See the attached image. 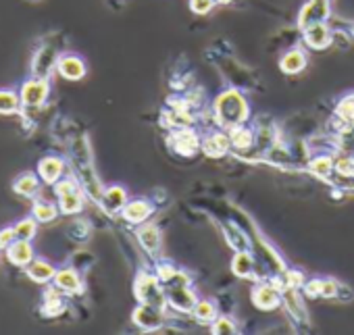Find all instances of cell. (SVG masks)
Here are the masks:
<instances>
[{
  "label": "cell",
  "instance_id": "6da1fadb",
  "mask_svg": "<svg viewBox=\"0 0 354 335\" xmlns=\"http://www.w3.org/2000/svg\"><path fill=\"white\" fill-rule=\"evenodd\" d=\"M61 40H63V34L57 32V34H50L46 36L36 48H34V55H32V61H30V75L32 77H42V79H50V75L57 71V63L63 55L61 50Z\"/></svg>",
  "mask_w": 354,
  "mask_h": 335
},
{
  "label": "cell",
  "instance_id": "7a4b0ae2",
  "mask_svg": "<svg viewBox=\"0 0 354 335\" xmlns=\"http://www.w3.org/2000/svg\"><path fill=\"white\" fill-rule=\"evenodd\" d=\"M215 111H217V119L227 125V127H240L246 119H248V106H246V100L230 90V92H223L217 102H215Z\"/></svg>",
  "mask_w": 354,
  "mask_h": 335
},
{
  "label": "cell",
  "instance_id": "3957f363",
  "mask_svg": "<svg viewBox=\"0 0 354 335\" xmlns=\"http://www.w3.org/2000/svg\"><path fill=\"white\" fill-rule=\"evenodd\" d=\"M19 96L26 108H42L50 96V79H42V77L26 79L19 90Z\"/></svg>",
  "mask_w": 354,
  "mask_h": 335
},
{
  "label": "cell",
  "instance_id": "277c9868",
  "mask_svg": "<svg viewBox=\"0 0 354 335\" xmlns=\"http://www.w3.org/2000/svg\"><path fill=\"white\" fill-rule=\"evenodd\" d=\"M158 281H160L158 277L142 273L136 279V285H133V291H136L138 300L144 302V304H152L156 308H165V294H162V287H160Z\"/></svg>",
  "mask_w": 354,
  "mask_h": 335
},
{
  "label": "cell",
  "instance_id": "5b68a950",
  "mask_svg": "<svg viewBox=\"0 0 354 335\" xmlns=\"http://www.w3.org/2000/svg\"><path fill=\"white\" fill-rule=\"evenodd\" d=\"M331 15V0H306L298 15V28L304 30L313 23H327Z\"/></svg>",
  "mask_w": 354,
  "mask_h": 335
},
{
  "label": "cell",
  "instance_id": "8992f818",
  "mask_svg": "<svg viewBox=\"0 0 354 335\" xmlns=\"http://www.w3.org/2000/svg\"><path fill=\"white\" fill-rule=\"evenodd\" d=\"M75 178H77L82 190L86 192V196L100 204L104 188H102L96 171H94V162H90V164H75Z\"/></svg>",
  "mask_w": 354,
  "mask_h": 335
},
{
  "label": "cell",
  "instance_id": "52a82bcc",
  "mask_svg": "<svg viewBox=\"0 0 354 335\" xmlns=\"http://www.w3.org/2000/svg\"><path fill=\"white\" fill-rule=\"evenodd\" d=\"M57 73L65 82H80V79L86 77L88 67H86V63H84L82 57L71 55V52H65V55H61V59L57 63Z\"/></svg>",
  "mask_w": 354,
  "mask_h": 335
},
{
  "label": "cell",
  "instance_id": "ba28073f",
  "mask_svg": "<svg viewBox=\"0 0 354 335\" xmlns=\"http://www.w3.org/2000/svg\"><path fill=\"white\" fill-rule=\"evenodd\" d=\"M65 160L63 158H59V156H44V158H40L38 160V175H40V180L46 184V186H55L59 180H63V175H65Z\"/></svg>",
  "mask_w": 354,
  "mask_h": 335
},
{
  "label": "cell",
  "instance_id": "9c48e42d",
  "mask_svg": "<svg viewBox=\"0 0 354 335\" xmlns=\"http://www.w3.org/2000/svg\"><path fill=\"white\" fill-rule=\"evenodd\" d=\"M304 44L313 50H325L333 42V32L327 28V23H313L302 30Z\"/></svg>",
  "mask_w": 354,
  "mask_h": 335
},
{
  "label": "cell",
  "instance_id": "30bf717a",
  "mask_svg": "<svg viewBox=\"0 0 354 335\" xmlns=\"http://www.w3.org/2000/svg\"><path fill=\"white\" fill-rule=\"evenodd\" d=\"M42 180L38 175V171H24L13 180V192L21 198H38L40 190H42Z\"/></svg>",
  "mask_w": 354,
  "mask_h": 335
},
{
  "label": "cell",
  "instance_id": "8fae6325",
  "mask_svg": "<svg viewBox=\"0 0 354 335\" xmlns=\"http://www.w3.org/2000/svg\"><path fill=\"white\" fill-rule=\"evenodd\" d=\"M5 252H7V260H9L11 265H15V267H21V269H26V267L36 258L32 242L19 240V238H17Z\"/></svg>",
  "mask_w": 354,
  "mask_h": 335
},
{
  "label": "cell",
  "instance_id": "7c38bea8",
  "mask_svg": "<svg viewBox=\"0 0 354 335\" xmlns=\"http://www.w3.org/2000/svg\"><path fill=\"white\" fill-rule=\"evenodd\" d=\"M133 323L146 331H152V329H158L162 325V314H160V308L152 306V304H140L136 310H133Z\"/></svg>",
  "mask_w": 354,
  "mask_h": 335
},
{
  "label": "cell",
  "instance_id": "4fadbf2b",
  "mask_svg": "<svg viewBox=\"0 0 354 335\" xmlns=\"http://www.w3.org/2000/svg\"><path fill=\"white\" fill-rule=\"evenodd\" d=\"M53 285H57L61 291H65L67 296H73V294H80L84 289V283H82V277L77 273V269L73 267H67V269H61L57 271L55 279H53Z\"/></svg>",
  "mask_w": 354,
  "mask_h": 335
},
{
  "label": "cell",
  "instance_id": "5bb4252c",
  "mask_svg": "<svg viewBox=\"0 0 354 335\" xmlns=\"http://www.w3.org/2000/svg\"><path fill=\"white\" fill-rule=\"evenodd\" d=\"M65 306H67V294L61 291L57 285H53V287L46 289L40 310H42L44 316H59L65 310Z\"/></svg>",
  "mask_w": 354,
  "mask_h": 335
},
{
  "label": "cell",
  "instance_id": "9a60e30c",
  "mask_svg": "<svg viewBox=\"0 0 354 335\" xmlns=\"http://www.w3.org/2000/svg\"><path fill=\"white\" fill-rule=\"evenodd\" d=\"M127 204V194L121 186H111V188H104V194H102V200H100V207L104 209V213L109 215H119Z\"/></svg>",
  "mask_w": 354,
  "mask_h": 335
},
{
  "label": "cell",
  "instance_id": "2e32d148",
  "mask_svg": "<svg viewBox=\"0 0 354 335\" xmlns=\"http://www.w3.org/2000/svg\"><path fill=\"white\" fill-rule=\"evenodd\" d=\"M26 275L34 281V283H50L57 275V267L44 258H34L28 267H26Z\"/></svg>",
  "mask_w": 354,
  "mask_h": 335
},
{
  "label": "cell",
  "instance_id": "e0dca14e",
  "mask_svg": "<svg viewBox=\"0 0 354 335\" xmlns=\"http://www.w3.org/2000/svg\"><path fill=\"white\" fill-rule=\"evenodd\" d=\"M59 198V209H61V215H77L84 211V198H86V192L82 190V186L57 196Z\"/></svg>",
  "mask_w": 354,
  "mask_h": 335
},
{
  "label": "cell",
  "instance_id": "ac0fdd59",
  "mask_svg": "<svg viewBox=\"0 0 354 335\" xmlns=\"http://www.w3.org/2000/svg\"><path fill=\"white\" fill-rule=\"evenodd\" d=\"M61 215V209L59 204L50 202V200H44V198H36L34 204H32V217L42 223V225H48V223H55Z\"/></svg>",
  "mask_w": 354,
  "mask_h": 335
},
{
  "label": "cell",
  "instance_id": "d6986e66",
  "mask_svg": "<svg viewBox=\"0 0 354 335\" xmlns=\"http://www.w3.org/2000/svg\"><path fill=\"white\" fill-rule=\"evenodd\" d=\"M252 300L254 304L261 308V310H273L279 302H281V296H279V289L275 285H269V283H263L254 289L252 294Z\"/></svg>",
  "mask_w": 354,
  "mask_h": 335
},
{
  "label": "cell",
  "instance_id": "ffe728a7",
  "mask_svg": "<svg viewBox=\"0 0 354 335\" xmlns=\"http://www.w3.org/2000/svg\"><path fill=\"white\" fill-rule=\"evenodd\" d=\"M152 213V204L146 202V200H133V202H127L125 209L121 211V217L127 221V223H133V225H140L144 223Z\"/></svg>",
  "mask_w": 354,
  "mask_h": 335
},
{
  "label": "cell",
  "instance_id": "44dd1931",
  "mask_svg": "<svg viewBox=\"0 0 354 335\" xmlns=\"http://www.w3.org/2000/svg\"><path fill=\"white\" fill-rule=\"evenodd\" d=\"M69 154L73 164H90L92 162V150L88 135H75L69 144Z\"/></svg>",
  "mask_w": 354,
  "mask_h": 335
},
{
  "label": "cell",
  "instance_id": "7402d4cb",
  "mask_svg": "<svg viewBox=\"0 0 354 335\" xmlns=\"http://www.w3.org/2000/svg\"><path fill=\"white\" fill-rule=\"evenodd\" d=\"M26 111L19 92L15 90H0V115H17L21 117Z\"/></svg>",
  "mask_w": 354,
  "mask_h": 335
},
{
  "label": "cell",
  "instance_id": "603a6c76",
  "mask_svg": "<svg viewBox=\"0 0 354 335\" xmlns=\"http://www.w3.org/2000/svg\"><path fill=\"white\" fill-rule=\"evenodd\" d=\"M198 144H201L198 142V135L192 129H186V127L173 135V148L180 152V154H186V156L194 154L198 150Z\"/></svg>",
  "mask_w": 354,
  "mask_h": 335
},
{
  "label": "cell",
  "instance_id": "cb8c5ba5",
  "mask_svg": "<svg viewBox=\"0 0 354 335\" xmlns=\"http://www.w3.org/2000/svg\"><path fill=\"white\" fill-rule=\"evenodd\" d=\"M279 67L283 73L288 75H294V73H300L304 67H306V55L300 50V48H294L290 52H286L279 61Z\"/></svg>",
  "mask_w": 354,
  "mask_h": 335
},
{
  "label": "cell",
  "instance_id": "d4e9b609",
  "mask_svg": "<svg viewBox=\"0 0 354 335\" xmlns=\"http://www.w3.org/2000/svg\"><path fill=\"white\" fill-rule=\"evenodd\" d=\"M230 146H232V137H227L223 133H213L203 144V148L209 156H223V154H227Z\"/></svg>",
  "mask_w": 354,
  "mask_h": 335
},
{
  "label": "cell",
  "instance_id": "484cf974",
  "mask_svg": "<svg viewBox=\"0 0 354 335\" xmlns=\"http://www.w3.org/2000/svg\"><path fill=\"white\" fill-rule=\"evenodd\" d=\"M138 240L144 246V250L150 252V254H156L158 248H160V233H158V229L154 225H144L138 231Z\"/></svg>",
  "mask_w": 354,
  "mask_h": 335
},
{
  "label": "cell",
  "instance_id": "4316f807",
  "mask_svg": "<svg viewBox=\"0 0 354 335\" xmlns=\"http://www.w3.org/2000/svg\"><path fill=\"white\" fill-rule=\"evenodd\" d=\"M90 233H92V229H90V223H88L86 219H75V221H71V225L67 227V236H69L73 242H77V244L88 242V240H90Z\"/></svg>",
  "mask_w": 354,
  "mask_h": 335
},
{
  "label": "cell",
  "instance_id": "83f0119b",
  "mask_svg": "<svg viewBox=\"0 0 354 335\" xmlns=\"http://www.w3.org/2000/svg\"><path fill=\"white\" fill-rule=\"evenodd\" d=\"M232 269L238 277H250L252 271H254V262H252V256L248 252H238L232 260Z\"/></svg>",
  "mask_w": 354,
  "mask_h": 335
},
{
  "label": "cell",
  "instance_id": "f1b7e54d",
  "mask_svg": "<svg viewBox=\"0 0 354 335\" xmlns=\"http://www.w3.org/2000/svg\"><path fill=\"white\" fill-rule=\"evenodd\" d=\"M38 221L30 215V217H26V219H21L17 225H15V231H17V238L19 240H28V242H32L36 236H38Z\"/></svg>",
  "mask_w": 354,
  "mask_h": 335
},
{
  "label": "cell",
  "instance_id": "f546056e",
  "mask_svg": "<svg viewBox=\"0 0 354 335\" xmlns=\"http://www.w3.org/2000/svg\"><path fill=\"white\" fill-rule=\"evenodd\" d=\"M225 236H227V242L232 244V248H236L238 252H248V248H250V242H248V238L234 225V223H230L227 227H225Z\"/></svg>",
  "mask_w": 354,
  "mask_h": 335
},
{
  "label": "cell",
  "instance_id": "4dcf8cb0",
  "mask_svg": "<svg viewBox=\"0 0 354 335\" xmlns=\"http://www.w3.org/2000/svg\"><path fill=\"white\" fill-rule=\"evenodd\" d=\"M283 304H286V310H288L296 320H304V306H302V302L298 300V296H296L294 289H288V291L283 294Z\"/></svg>",
  "mask_w": 354,
  "mask_h": 335
},
{
  "label": "cell",
  "instance_id": "1f68e13d",
  "mask_svg": "<svg viewBox=\"0 0 354 335\" xmlns=\"http://www.w3.org/2000/svg\"><path fill=\"white\" fill-rule=\"evenodd\" d=\"M252 142H254L252 131L242 129V127H236V129L232 131V144H234L238 150H248V148L252 146Z\"/></svg>",
  "mask_w": 354,
  "mask_h": 335
},
{
  "label": "cell",
  "instance_id": "d6a6232c",
  "mask_svg": "<svg viewBox=\"0 0 354 335\" xmlns=\"http://www.w3.org/2000/svg\"><path fill=\"white\" fill-rule=\"evenodd\" d=\"M310 171L319 178H329V173L333 171V160L329 156H319L310 162Z\"/></svg>",
  "mask_w": 354,
  "mask_h": 335
},
{
  "label": "cell",
  "instance_id": "836d02e7",
  "mask_svg": "<svg viewBox=\"0 0 354 335\" xmlns=\"http://www.w3.org/2000/svg\"><path fill=\"white\" fill-rule=\"evenodd\" d=\"M337 115L342 121H346L348 125H354V96H346L339 104H337Z\"/></svg>",
  "mask_w": 354,
  "mask_h": 335
},
{
  "label": "cell",
  "instance_id": "e575fe53",
  "mask_svg": "<svg viewBox=\"0 0 354 335\" xmlns=\"http://www.w3.org/2000/svg\"><path fill=\"white\" fill-rule=\"evenodd\" d=\"M194 316H196L198 320H203V323H211V320H215L217 312H215V306H213L211 302H196V306H194Z\"/></svg>",
  "mask_w": 354,
  "mask_h": 335
},
{
  "label": "cell",
  "instance_id": "d590c367",
  "mask_svg": "<svg viewBox=\"0 0 354 335\" xmlns=\"http://www.w3.org/2000/svg\"><path fill=\"white\" fill-rule=\"evenodd\" d=\"M188 5H190V11L194 15H201V17L209 15L217 7L215 0H188Z\"/></svg>",
  "mask_w": 354,
  "mask_h": 335
},
{
  "label": "cell",
  "instance_id": "8d00e7d4",
  "mask_svg": "<svg viewBox=\"0 0 354 335\" xmlns=\"http://www.w3.org/2000/svg\"><path fill=\"white\" fill-rule=\"evenodd\" d=\"M15 240H17L15 225H13V227H3V229H0V250H7Z\"/></svg>",
  "mask_w": 354,
  "mask_h": 335
},
{
  "label": "cell",
  "instance_id": "74e56055",
  "mask_svg": "<svg viewBox=\"0 0 354 335\" xmlns=\"http://www.w3.org/2000/svg\"><path fill=\"white\" fill-rule=\"evenodd\" d=\"M213 333H236V325L227 316H221L213 323Z\"/></svg>",
  "mask_w": 354,
  "mask_h": 335
},
{
  "label": "cell",
  "instance_id": "f35d334b",
  "mask_svg": "<svg viewBox=\"0 0 354 335\" xmlns=\"http://www.w3.org/2000/svg\"><path fill=\"white\" fill-rule=\"evenodd\" d=\"M169 117H171V119H169V125H180V127H186V125H190V123H192V117H190L188 113H184V111H175V113H171Z\"/></svg>",
  "mask_w": 354,
  "mask_h": 335
},
{
  "label": "cell",
  "instance_id": "ab89813d",
  "mask_svg": "<svg viewBox=\"0 0 354 335\" xmlns=\"http://www.w3.org/2000/svg\"><path fill=\"white\" fill-rule=\"evenodd\" d=\"M337 289H339L337 281L325 279V281H323V287H321V296H323V298H335V296H337Z\"/></svg>",
  "mask_w": 354,
  "mask_h": 335
},
{
  "label": "cell",
  "instance_id": "60d3db41",
  "mask_svg": "<svg viewBox=\"0 0 354 335\" xmlns=\"http://www.w3.org/2000/svg\"><path fill=\"white\" fill-rule=\"evenodd\" d=\"M335 169L342 173V175H354V160L352 158H339L335 162Z\"/></svg>",
  "mask_w": 354,
  "mask_h": 335
},
{
  "label": "cell",
  "instance_id": "b9f144b4",
  "mask_svg": "<svg viewBox=\"0 0 354 335\" xmlns=\"http://www.w3.org/2000/svg\"><path fill=\"white\" fill-rule=\"evenodd\" d=\"M321 287H323V281H321V279H313V281L304 283V294H306L308 298L321 296Z\"/></svg>",
  "mask_w": 354,
  "mask_h": 335
},
{
  "label": "cell",
  "instance_id": "7bdbcfd3",
  "mask_svg": "<svg viewBox=\"0 0 354 335\" xmlns=\"http://www.w3.org/2000/svg\"><path fill=\"white\" fill-rule=\"evenodd\" d=\"M175 273H177V271H175L171 265H160V267H158V271H156V277L165 283V281H169Z\"/></svg>",
  "mask_w": 354,
  "mask_h": 335
},
{
  "label": "cell",
  "instance_id": "ee69618b",
  "mask_svg": "<svg viewBox=\"0 0 354 335\" xmlns=\"http://www.w3.org/2000/svg\"><path fill=\"white\" fill-rule=\"evenodd\" d=\"M215 3H217V5H232L234 0H215Z\"/></svg>",
  "mask_w": 354,
  "mask_h": 335
},
{
  "label": "cell",
  "instance_id": "f6af8a7d",
  "mask_svg": "<svg viewBox=\"0 0 354 335\" xmlns=\"http://www.w3.org/2000/svg\"><path fill=\"white\" fill-rule=\"evenodd\" d=\"M28 3H40V0H28Z\"/></svg>",
  "mask_w": 354,
  "mask_h": 335
}]
</instances>
